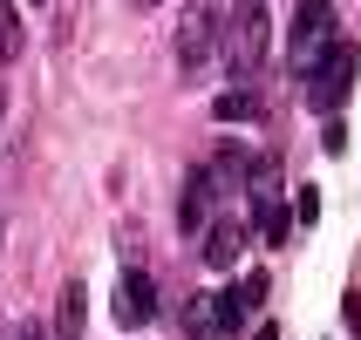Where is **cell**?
I'll return each mask as SVG.
<instances>
[{"mask_svg":"<svg viewBox=\"0 0 361 340\" xmlns=\"http://www.w3.org/2000/svg\"><path fill=\"white\" fill-rule=\"evenodd\" d=\"M266 48H273V14H266V0H239L232 20H225V34H219L225 68H232L239 82H252L259 61H266Z\"/></svg>","mask_w":361,"mask_h":340,"instance_id":"cell-1","label":"cell"},{"mask_svg":"<svg viewBox=\"0 0 361 340\" xmlns=\"http://www.w3.org/2000/svg\"><path fill=\"white\" fill-rule=\"evenodd\" d=\"M355 61H361V55H355V41H341V34L327 41L321 55H314V68H307V102H314L321 116L348 102V89H355Z\"/></svg>","mask_w":361,"mask_h":340,"instance_id":"cell-2","label":"cell"},{"mask_svg":"<svg viewBox=\"0 0 361 340\" xmlns=\"http://www.w3.org/2000/svg\"><path fill=\"white\" fill-rule=\"evenodd\" d=\"M327 41H334V0H300V7H293V20H286V68H293V75H307V68H314V55H321Z\"/></svg>","mask_w":361,"mask_h":340,"instance_id":"cell-3","label":"cell"},{"mask_svg":"<svg viewBox=\"0 0 361 340\" xmlns=\"http://www.w3.org/2000/svg\"><path fill=\"white\" fill-rule=\"evenodd\" d=\"M219 34H225V20H219V7H212V0H191V7L178 14L171 48H178V68H184V75H198L204 61L219 55Z\"/></svg>","mask_w":361,"mask_h":340,"instance_id":"cell-4","label":"cell"},{"mask_svg":"<svg viewBox=\"0 0 361 340\" xmlns=\"http://www.w3.org/2000/svg\"><path fill=\"white\" fill-rule=\"evenodd\" d=\"M219 198H225V184L212 177V163H198V170L184 177V198H178V225L191 232V239H198L204 225L219 218Z\"/></svg>","mask_w":361,"mask_h":340,"instance_id":"cell-5","label":"cell"},{"mask_svg":"<svg viewBox=\"0 0 361 340\" xmlns=\"http://www.w3.org/2000/svg\"><path fill=\"white\" fill-rule=\"evenodd\" d=\"M150 313H157V279H150L143 265H130V272L116 279V320L123 327H143Z\"/></svg>","mask_w":361,"mask_h":340,"instance_id":"cell-6","label":"cell"},{"mask_svg":"<svg viewBox=\"0 0 361 340\" xmlns=\"http://www.w3.org/2000/svg\"><path fill=\"white\" fill-rule=\"evenodd\" d=\"M198 252H204L212 272H232L239 252H245V225H239V218H212V225L198 232Z\"/></svg>","mask_w":361,"mask_h":340,"instance_id":"cell-7","label":"cell"},{"mask_svg":"<svg viewBox=\"0 0 361 340\" xmlns=\"http://www.w3.org/2000/svg\"><path fill=\"white\" fill-rule=\"evenodd\" d=\"M82 320H89V286L68 279L61 286V340H82Z\"/></svg>","mask_w":361,"mask_h":340,"instance_id":"cell-8","label":"cell"},{"mask_svg":"<svg viewBox=\"0 0 361 340\" xmlns=\"http://www.w3.org/2000/svg\"><path fill=\"white\" fill-rule=\"evenodd\" d=\"M259 116V96H252V89H225L219 96V122H252Z\"/></svg>","mask_w":361,"mask_h":340,"instance_id":"cell-9","label":"cell"},{"mask_svg":"<svg viewBox=\"0 0 361 340\" xmlns=\"http://www.w3.org/2000/svg\"><path fill=\"white\" fill-rule=\"evenodd\" d=\"M14 55H20V14L0 0V61H14Z\"/></svg>","mask_w":361,"mask_h":340,"instance_id":"cell-10","label":"cell"},{"mask_svg":"<svg viewBox=\"0 0 361 340\" xmlns=\"http://www.w3.org/2000/svg\"><path fill=\"white\" fill-rule=\"evenodd\" d=\"M184 327H191L198 340H212V300H191V306H184Z\"/></svg>","mask_w":361,"mask_h":340,"instance_id":"cell-11","label":"cell"},{"mask_svg":"<svg viewBox=\"0 0 361 340\" xmlns=\"http://www.w3.org/2000/svg\"><path fill=\"white\" fill-rule=\"evenodd\" d=\"M293 218H300V225L321 218V191H314V184H307V191H293Z\"/></svg>","mask_w":361,"mask_h":340,"instance_id":"cell-12","label":"cell"},{"mask_svg":"<svg viewBox=\"0 0 361 340\" xmlns=\"http://www.w3.org/2000/svg\"><path fill=\"white\" fill-rule=\"evenodd\" d=\"M137 7H157V0H137Z\"/></svg>","mask_w":361,"mask_h":340,"instance_id":"cell-13","label":"cell"},{"mask_svg":"<svg viewBox=\"0 0 361 340\" xmlns=\"http://www.w3.org/2000/svg\"><path fill=\"white\" fill-rule=\"evenodd\" d=\"M0 109H7V96H0Z\"/></svg>","mask_w":361,"mask_h":340,"instance_id":"cell-14","label":"cell"}]
</instances>
